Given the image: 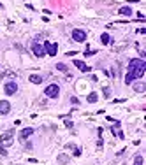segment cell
I'll use <instances>...</instances> for the list:
<instances>
[{"mask_svg": "<svg viewBox=\"0 0 146 165\" xmlns=\"http://www.w3.org/2000/svg\"><path fill=\"white\" fill-rule=\"evenodd\" d=\"M71 102H72V104H76V106L79 104V100H78V97H72V98H71Z\"/></svg>", "mask_w": 146, "mask_h": 165, "instance_id": "obj_25", "label": "cell"}, {"mask_svg": "<svg viewBox=\"0 0 146 165\" xmlns=\"http://www.w3.org/2000/svg\"><path fill=\"white\" fill-rule=\"evenodd\" d=\"M134 90L137 91V93H143V91H146V84L141 81V83H136L134 84Z\"/></svg>", "mask_w": 146, "mask_h": 165, "instance_id": "obj_14", "label": "cell"}, {"mask_svg": "<svg viewBox=\"0 0 146 165\" xmlns=\"http://www.w3.org/2000/svg\"><path fill=\"white\" fill-rule=\"evenodd\" d=\"M65 127H67V128H72V121L67 120V121H65Z\"/></svg>", "mask_w": 146, "mask_h": 165, "instance_id": "obj_26", "label": "cell"}, {"mask_svg": "<svg viewBox=\"0 0 146 165\" xmlns=\"http://www.w3.org/2000/svg\"><path fill=\"white\" fill-rule=\"evenodd\" d=\"M58 162L60 164H69V157L67 155H58Z\"/></svg>", "mask_w": 146, "mask_h": 165, "instance_id": "obj_18", "label": "cell"}, {"mask_svg": "<svg viewBox=\"0 0 146 165\" xmlns=\"http://www.w3.org/2000/svg\"><path fill=\"white\" fill-rule=\"evenodd\" d=\"M44 95L49 97V98H56V97L60 95V86H58V84H49V86H46Z\"/></svg>", "mask_w": 146, "mask_h": 165, "instance_id": "obj_3", "label": "cell"}, {"mask_svg": "<svg viewBox=\"0 0 146 165\" xmlns=\"http://www.w3.org/2000/svg\"><path fill=\"white\" fill-rule=\"evenodd\" d=\"M102 146H104V141H102V139H99V141H97V148H99V149H102Z\"/></svg>", "mask_w": 146, "mask_h": 165, "instance_id": "obj_23", "label": "cell"}, {"mask_svg": "<svg viewBox=\"0 0 146 165\" xmlns=\"http://www.w3.org/2000/svg\"><path fill=\"white\" fill-rule=\"evenodd\" d=\"M67 148H71V149H72L74 157H79V155H81V149H79L78 146H74V144H67Z\"/></svg>", "mask_w": 146, "mask_h": 165, "instance_id": "obj_16", "label": "cell"}, {"mask_svg": "<svg viewBox=\"0 0 146 165\" xmlns=\"http://www.w3.org/2000/svg\"><path fill=\"white\" fill-rule=\"evenodd\" d=\"M44 49H46V53L49 55V56H55L56 53H58V44L56 42H44Z\"/></svg>", "mask_w": 146, "mask_h": 165, "instance_id": "obj_6", "label": "cell"}, {"mask_svg": "<svg viewBox=\"0 0 146 165\" xmlns=\"http://www.w3.org/2000/svg\"><path fill=\"white\" fill-rule=\"evenodd\" d=\"M118 14H122V16H132V9H130L129 5H125V7H122V9L118 11Z\"/></svg>", "mask_w": 146, "mask_h": 165, "instance_id": "obj_13", "label": "cell"}, {"mask_svg": "<svg viewBox=\"0 0 146 165\" xmlns=\"http://www.w3.org/2000/svg\"><path fill=\"white\" fill-rule=\"evenodd\" d=\"M0 155H2V157H7V151H5L4 146H0Z\"/></svg>", "mask_w": 146, "mask_h": 165, "instance_id": "obj_24", "label": "cell"}, {"mask_svg": "<svg viewBox=\"0 0 146 165\" xmlns=\"http://www.w3.org/2000/svg\"><path fill=\"white\" fill-rule=\"evenodd\" d=\"M11 113V104L7 100H0V116H5Z\"/></svg>", "mask_w": 146, "mask_h": 165, "instance_id": "obj_9", "label": "cell"}, {"mask_svg": "<svg viewBox=\"0 0 146 165\" xmlns=\"http://www.w3.org/2000/svg\"><path fill=\"white\" fill-rule=\"evenodd\" d=\"M32 51H33V55H35L37 58H42V56L46 55V49H44V46H41L37 40H33V42H32Z\"/></svg>", "mask_w": 146, "mask_h": 165, "instance_id": "obj_4", "label": "cell"}, {"mask_svg": "<svg viewBox=\"0 0 146 165\" xmlns=\"http://www.w3.org/2000/svg\"><path fill=\"white\" fill-rule=\"evenodd\" d=\"M12 142H14V139H12V130H7V132L0 134V144H2L4 148L12 146Z\"/></svg>", "mask_w": 146, "mask_h": 165, "instance_id": "obj_2", "label": "cell"}, {"mask_svg": "<svg viewBox=\"0 0 146 165\" xmlns=\"http://www.w3.org/2000/svg\"><path fill=\"white\" fill-rule=\"evenodd\" d=\"M109 93H111V90H109V88H104V97H106V98H109V97H111Z\"/></svg>", "mask_w": 146, "mask_h": 165, "instance_id": "obj_22", "label": "cell"}, {"mask_svg": "<svg viewBox=\"0 0 146 165\" xmlns=\"http://www.w3.org/2000/svg\"><path fill=\"white\" fill-rule=\"evenodd\" d=\"M72 39H74L76 42H85V40H86V32L76 28V30H72Z\"/></svg>", "mask_w": 146, "mask_h": 165, "instance_id": "obj_7", "label": "cell"}, {"mask_svg": "<svg viewBox=\"0 0 146 165\" xmlns=\"http://www.w3.org/2000/svg\"><path fill=\"white\" fill-rule=\"evenodd\" d=\"M146 72V62L141 58H132L129 62V74L134 77V79H141Z\"/></svg>", "mask_w": 146, "mask_h": 165, "instance_id": "obj_1", "label": "cell"}, {"mask_svg": "<svg viewBox=\"0 0 146 165\" xmlns=\"http://www.w3.org/2000/svg\"><path fill=\"white\" fill-rule=\"evenodd\" d=\"M100 42H102V44H111V37H109L108 33H102V35H100Z\"/></svg>", "mask_w": 146, "mask_h": 165, "instance_id": "obj_17", "label": "cell"}, {"mask_svg": "<svg viewBox=\"0 0 146 165\" xmlns=\"http://www.w3.org/2000/svg\"><path fill=\"white\" fill-rule=\"evenodd\" d=\"M134 165H143V157H141V155H137V157L134 158Z\"/></svg>", "mask_w": 146, "mask_h": 165, "instance_id": "obj_20", "label": "cell"}, {"mask_svg": "<svg viewBox=\"0 0 146 165\" xmlns=\"http://www.w3.org/2000/svg\"><path fill=\"white\" fill-rule=\"evenodd\" d=\"M97 51L95 49H90V47H86V51H85V56H93Z\"/></svg>", "mask_w": 146, "mask_h": 165, "instance_id": "obj_21", "label": "cell"}, {"mask_svg": "<svg viewBox=\"0 0 146 165\" xmlns=\"http://www.w3.org/2000/svg\"><path fill=\"white\" fill-rule=\"evenodd\" d=\"M86 100H88V104H95V102L99 100V95H97L95 91H92V93H90V95L86 97Z\"/></svg>", "mask_w": 146, "mask_h": 165, "instance_id": "obj_15", "label": "cell"}, {"mask_svg": "<svg viewBox=\"0 0 146 165\" xmlns=\"http://www.w3.org/2000/svg\"><path fill=\"white\" fill-rule=\"evenodd\" d=\"M28 81H30V83H33V84H41L44 79H42L41 76H37V74H32V76L28 77Z\"/></svg>", "mask_w": 146, "mask_h": 165, "instance_id": "obj_12", "label": "cell"}, {"mask_svg": "<svg viewBox=\"0 0 146 165\" xmlns=\"http://www.w3.org/2000/svg\"><path fill=\"white\" fill-rule=\"evenodd\" d=\"M30 135H33V128H30V127H28V128H23V130L19 132V139H23V141H26Z\"/></svg>", "mask_w": 146, "mask_h": 165, "instance_id": "obj_11", "label": "cell"}, {"mask_svg": "<svg viewBox=\"0 0 146 165\" xmlns=\"http://www.w3.org/2000/svg\"><path fill=\"white\" fill-rule=\"evenodd\" d=\"M74 67H78L81 72H90L92 70V67H88L85 62H81V60H74Z\"/></svg>", "mask_w": 146, "mask_h": 165, "instance_id": "obj_10", "label": "cell"}, {"mask_svg": "<svg viewBox=\"0 0 146 165\" xmlns=\"http://www.w3.org/2000/svg\"><path fill=\"white\" fill-rule=\"evenodd\" d=\"M111 132H113V135H116L118 139H125V135H123L122 127H120V123H118V121H115V125L111 127Z\"/></svg>", "mask_w": 146, "mask_h": 165, "instance_id": "obj_8", "label": "cell"}, {"mask_svg": "<svg viewBox=\"0 0 146 165\" xmlns=\"http://www.w3.org/2000/svg\"><path fill=\"white\" fill-rule=\"evenodd\" d=\"M56 69H58L60 72H67V65H65V63H56Z\"/></svg>", "mask_w": 146, "mask_h": 165, "instance_id": "obj_19", "label": "cell"}, {"mask_svg": "<svg viewBox=\"0 0 146 165\" xmlns=\"http://www.w3.org/2000/svg\"><path fill=\"white\" fill-rule=\"evenodd\" d=\"M4 91H5V95H14L18 91V83L16 81H7L4 84Z\"/></svg>", "mask_w": 146, "mask_h": 165, "instance_id": "obj_5", "label": "cell"}]
</instances>
